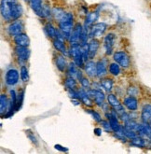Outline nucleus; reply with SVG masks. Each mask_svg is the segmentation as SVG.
I'll return each instance as SVG.
<instances>
[{
  "instance_id": "obj_1",
  "label": "nucleus",
  "mask_w": 151,
  "mask_h": 154,
  "mask_svg": "<svg viewBox=\"0 0 151 154\" xmlns=\"http://www.w3.org/2000/svg\"><path fill=\"white\" fill-rule=\"evenodd\" d=\"M0 8L3 20L8 23L20 19L23 14V8L18 0H1Z\"/></svg>"
},
{
  "instance_id": "obj_2",
  "label": "nucleus",
  "mask_w": 151,
  "mask_h": 154,
  "mask_svg": "<svg viewBox=\"0 0 151 154\" xmlns=\"http://www.w3.org/2000/svg\"><path fill=\"white\" fill-rule=\"evenodd\" d=\"M59 23V30L63 34L65 39L69 40L70 35L74 29V16L72 13L66 12L65 16L58 22Z\"/></svg>"
},
{
  "instance_id": "obj_3",
  "label": "nucleus",
  "mask_w": 151,
  "mask_h": 154,
  "mask_svg": "<svg viewBox=\"0 0 151 154\" xmlns=\"http://www.w3.org/2000/svg\"><path fill=\"white\" fill-rule=\"evenodd\" d=\"M68 52H69V56L73 59L74 63L79 68L84 67L85 61L83 58L82 46L80 45V43L70 44V48L68 50Z\"/></svg>"
},
{
  "instance_id": "obj_4",
  "label": "nucleus",
  "mask_w": 151,
  "mask_h": 154,
  "mask_svg": "<svg viewBox=\"0 0 151 154\" xmlns=\"http://www.w3.org/2000/svg\"><path fill=\"white\" fill-rule=\"evenodd\" d=\"M113 59L123 68H128L131 66V57L126 51H119L114 52Z\"/></svg>"
},
{
  "instance_id": "obj_5",
  "label": "nucleus",
  "mask_w": 151,
  "mask_h": 154,
  "mask_svg": "<svg viewBox=\"0 0 151 154\" xmlns=\"http://www.w3.org/2000/svg\"><path fill=\"white\" fill-rule=\"evenodd\" d=\"M87 93H88V95L92 99V101L94 102L96 106H98L100 107L103 106V105L104 104V100H105V95L102 92L101 89L92 88V89L88 90Z\"/></svg>"
},
{
  "instance_id": "obj_6",
  "label": "nucleus",
  "mask_w": 151,
  "mask_h": 154,
  "mask_svg": "<svg viewBox=\"0 0 151 154\" xmlns=\"http://www.w3.org/2000/svg\"><path fill=\"white\" fill-rule=\"evenodd\" d=\"M106 100H107V104L113 108V109L116 110V112L118 113L119 117L125 112V109H124V106L119 102V98L115 95L112 93H109L106 96Z\"/></svg>"
},
{
  "instance_id": "obj_7",
  "label": "nucleus",
  "mask_w": 151,
  "mask_h": 154,
  "mask_svg": "<svg viewBox=\"0 0 151 154\" xmlns=\"http://www.w3.org/2000/svg\"><path fill=\"white\" fill-rule=\"evenodd\" d=\"M23 29H24L23 22L20 19H18L16 21L11 22L10 24H8L7 31L10 35H11V37H15V35H17L23 33Z\"/></svg>"
},
{
  "instance_id": "obj_8",
  "label": "nucleus",
  "mask_w": 151,
  "mask_h": 154,
  "mask_svg": "<svg viewBox=\"0 0 151 154\" xmlns=\"http://www.w3.org/2000/svg\"><path fill=\"white\" fill-rule=\"evenodd\" d=\"M106 29H107V25H106L104 23H94L90 28V33H89V35L92 37V38H100L104 34Z\"/></svg>"
},
{
  "instance_id": "obj_9",
  "label": "nucleus",
  "mask_w": 151,
  "mask_h": 154,
  "mask_svg": "<svg viewBox=\"0 0 151 154\" xmlns=\"http://www.w3.org/2000/svg\"><path fill=\"white\" fill-rule=\"evenodd\" d=\"M20 76L21 75H19V72H18V70H16L14 68L8 69L6 72V75H5V82H6V84L8 85V86L16 85L18 82H19Z\"/></svg>"
},
{
  "instance_id": "obj_10",
  "label": "nucleus",
  "mask_w": 151,
  "mask_h": 154,
  "mask_svg": "<svg viewBox=\"0 0 151 154\" xmlns=\"http://www.w3.org/2000/svg\"><path fill=\"white\" fill-rule=\"evenodd\" d=\"M115 43H116V35H115L113 33H109L104 37V47L105 50V54L107 56L111 55V54L113 53Z\"/></svg>"
},
{
  "instance_id": "obj_11",
  "label": "nucleus",
  "mask_w": 151,
  "mask_h": 154,
  "mask_svg": "<svg viewBox=\"0 0 151 154\" xmlns=\"http://www.w3.org/2000/svg\"><path fill=\"white\" fill-rule=\"evenodd\" d=\"M14 52H15L16 58L19 60V62L22 63V64L27 62L30 57V51L28 47L16 46L14 49Z\"/></svg>"
},
{
  "instance_id": "obj_12",
  "label": "nucleus",
  "mask_w": 151,
  "mask_h": 154,
  "mask_svg": "<svg viewBox=\"0 0 151 154\" xmlns=\"http://www.w3.org/2000/svg\"><path fill=\"white\" fill-rule=\"evenodd\" d=\"M84 30V27L79 23H76L74 26V29L72 31V34L70 35L69 42L70 44H74V43H80V39L82 37V33Z\"/></svg>"
},
{
  "instance_id": "obj_13",
  "label": "nucleus",
  "mask_w": 151,
  "mask_h": 154,
  "mask_svg": "<svg viewBox=\"0 0 151 154\" xmlns=\"http://www.w3.org/2000/svg\"><path fill=\"white\" fill-rule=\"evenodd\" d=\"M100 48V41L97 38H92L88 44V53H89V59H94L96 56V53L98 52Z\"/></svg>"
},
{
  "instance_id": "obj_14",
  "label": "nucleus",
  "mask_w": 151,
  "mask_h": 154,
  "mask_svg": "<svg viewBox=\"0 0 151 154\" xmlns=\"http://www.w3.org/2000/svg\"><path fill=\"white\" fill-rule=\"evenodd\" d=\"M84 71L85 74L91 79H94L97 77V70H96V63L92 60L87 61L84 65Z\"/></svg>"
},
{
  "instance_id": "obj_15",
  "label": "nucleus",
  "mask_w": 151,
  "mask_h": 154,
  "mask_svg": "<svg viewBox=\"0 0 151 154\" xmlns=\"http://www.w3.org/2000/svg\"><path fill=\"white\" fill-rule=\"evenodd\" d=\"M123 106H125L130 111H136L138 108V100L134 96H127L123 99Z\"/></svg>"
},
{
  "instance_id": "obj_16",
  "label": "nucleus",
  "mask_w": 151,
  "mask_h": 154,
  "mask_svg": "<svg viewBox=\"0 0 151 154\" xmlns=\"http://www.w3.org/2000/svg\"><path fill=\"white\" fill-rule=\"evenodd\" d=\"M13 41L16 44V46L28 47L30 44V39L28 38V35L24 33H21L19 35H15V37H13Z\"/></svg>"
},
{
  "instance_id": "obj_17",
  "label": "nucleus",
  "mask_w": 151,
  "mask_h": 154,
  "mask_svg": "<svg viewBox=\"0 0 151 154\" xmlns=\"http://www.w3.org/2000/svg\"><path fill=\"white\" fill-rule=\"evenodd\" d=\"M55 65L60 72H65L67 67V63L65 57L63 53H56L55 56Z\"/></svg>"
},
{
  "instance_id": "obj_18",
  "label": "nucleus",
  "mask_w": 151,
  "mask_h": 154,
  "mask_svg": "<svg viewBox=\"0 0 151 154\" xmlns=\"http://www.w3.org/2000/svg\"><path fill=\"white\" fill-rule=\"evenodd\" d=\"M28 1L32 8V10L35 11V13L40 17H43L44 5L42 3V0H28Z\"/></svg>"
},
{
  "instance_id": "obj_19",
  "label": "nucleus",
  "mask_w": 151,
  "mask_h": 154,
  "mask_svg": "<svg viewBox=\"0 0 151 154\" xmlns=\"http://www.w3.org/2000/svg\"><path fill=\"white\" fill-rule=\"evenodd\" d=\"M96 70H97V78L102 79L107 75V68H106L105 62L102 59L96 62Z\"/></svg>"
},
{
  "instance_id": "obj_20",
  "label": "nucleus",
  "mask_w": 151,
  "mask_h": 154,
  "mask_svg": "<svg viewBox=\"0 0 151 154\" xmlns=\"http://www.w3.org/2000/svg\"><path fill=\"white\" fill-rule=\"evenodd\" d=\"M98 16H99V14L96 11H92V12L88 13V15L86 16L85 22H84V28H86L87 30L90 29L91 27L94 24L95 21H97V19H98Z\"/></svg>"
},
{
  "instance_id": "obj_21",
  "label": "nucleus",
  "mask_w": 151,
  "mask_h": 154,
  "mask_svg": "<svg viewBox=\"0 0 151 154\" xmlns=\"http://www.w3.org/2000/svg\"><path fill=\"white\" fill-rule=\"evenodd\" d=\"M141 120L144 123H149L151 120V105L146 104L143 106L141 111Z\"/></svg>"
},
{
  "instance_id": "obj_22",
  "label": "nucleus",
  "mask_w": 151,
  "mask_h": 154,
  "mask_svg": "<svg viewBox=\"0 0 151 154\" xmlns=\"http://www.w3.org/2000/svg\"><path fill=\"white\" fill-rule=\"evenodd\" d=\"M113 84L114 81L112 78L109 77H104L102 79H100V85L102 88H104V90L106 93H111V91L113 89Z\"/></svg>"
},
{
  "instance_id": "obj_23",
  "label": "nucleus",
  "mask_w": 151,
  "mask_h": 154,
  "mask_svg": "<svg viewBox=\"0 0 151 154\" xmlns=\"http://www.w3.org/2000/svg\"><path fill=\"white\" fill-rule=\"evenodd\" d=\"M52 44H53V47H54V49L61 52V53H63L64 55H67V54H69L66 47H65V44L64 42V40H61V39H58V38H54L52 40Z\"/></svg>"
},
{
  "instance_id": "obj_24",
  "label": "nucleus",
  "mask_w": 151,
  "mask_h": 154,
  "mask_svg": "<svg viewBox=\"0 0 151 154\" xmlns=\"http://www.w3.org/2000/svg\"><path fill=\"white\" fill-rule=\"evenodd\" d=\"M65 87L67 90H78V84L76 80V78L68 76L65 79Z\"/></svg>"
},
{
  "instance_id": "obj_25",
  "label": "nucleus",
  "mask_w": 151,
  "mask_h": 154,
  "mask_svg": "<svg viewBox=\"0 0 151 154\" xmlns=\"http://www.w3.org/2000/svg\"><path fill=\"white\" fill-rule=\"evenodd\" d=\"M108 73L113 77H118L120 74V66L115 61L110 63L108 66Z\"/></svg>"
},
{
  "instance_id": "obj_26",
  "label": "nucleus",
  "mask_w": 151,
  "mask_h": 154,
  "mask_svg": "<svg viewBox=\"0 0 151 154\" xmlns=\"http://www.w3.org/2000/svg\"><path fill=\"white\" fill-rule=\"evenodd\" d=\"M8 103H10V101L8 100L7 94H1V95H0V113H1L2 117H3L4 113L8 111L7 109H8Z\"/></svg>"
},
{
  "instance_id": "obj_27",
  "label": "nucleus",
  "mask_w": 151,
  "mask_h": 154,
  "mask_svg": "<svg viewBox=\"0 0 151 154\" xmlns=\"http://www.w3.org/2000/svg\"><path fill=\"white\" fill-rule=\"evenodd\" d=\"M44 29H45L46 34L49 35V37H50V38H52V39L56 38V37H57V31H58V30H57L51 23H48L45 25V27H44Z\"/></svg>"
},
{
  "instance_id": "obj_28",
  "label": "nucleus",
  "mask_w": 151,
  "mask_h": 154,
  "mask_svg": "<svg viewBox=\"0 0 151 154\" xmlns=\"http://www.w3.org/2000/svg\"><path fill=\"white\" fill-rule=\"evenodd\" d=\"M131 144L132 146H135L138 148H144V147H146V140L144 139V137H140V135H137L136 137L131 139Z\"/></svg>"
},
{
  "instance_id": "obj_29",
  "label": "nucleus",
  "mask_w": 151,
  "mask_h": 154,
  "mask_svg": "<svg viewBox=\"0 0 151 154\" xmlns=\"http://www.w3.org/2000/svg\"><path fill=\"white\" fill-rule=\"evenodd\" d=\"M65 13H66V12L63 10V8H54L52 10V11H51V14H52L53 16H54V18H55V19H56L58 22L65 16Z\"/></svg>"
},
{
  "instance_id": "obj_30",
  "label": "nucleus",
  "mask_w": 151,
  "mask_h": 154,
  "mask_svg": "<svg viewBox=\"0 0 151 154\" xmlns=\"http://www.w3.org/2000/svg\"><path fill=\"white\" fill-rule=\"evenodd\" d=\"M20 75H21V79L23 82H27L29 80V73H28V68L26 67L24 65L21 66L20 69Z\"/></svg>"
},
{
  "instance_id": "obj_31",
  "label": "nucleus",
  "mask_w": 151,
  "mask_h": 154,
  "mask_svg": "<svg viewBox=\"0 0 151 154\" xmlns=\"http://www.w3.org/2000/svg\"><path fill=\"white\" fill-rule=\"evenodd\" d=\"M127 94L130 95V96H134V97H136L139 94V89L136 86L130 85L127 88Z\"/></svg>"
},
{
  "instance_id": "obj_32",
  "label": "nucleus",
  "mask_w": 151,
  "mask_h": 154,
  "mask_svg": "<svg viewBox=\"0 0 151 154\" xmlns=\"http://www.w3.org/2000/svg\"><path fill=\"white\" fill-rule=\"evenodd\" d=\"M79 82L81 84V87L84 88L86 91L90 90L92 88V84L90 82V80H89V79H87L86 77H83L80 80H79Z\"/></svg>"
},
{
  "instance_id": "obj_33",
  "label": "nucleus",
  "mask_w": 151,
  "mask_h": 154,
  "mask_svg": "<svg viewBox=\"0 0 151 154\" xmlns=\"http://www.w3.org/2000/svg\"><path fill=\"white\" fill-rule=\"evenodd\" d=\"M87 111L93 117V119H94L96 122H101V121H102V117H101V115H100L98 112L95 111V110H93V109H88Z\"/></svg>"
},
{
  "instance_id": "obj_34",
  "label": "nucleus",
  "mask_w": 151,
  "mask_h": 154,
  "mask_svg": "<svg viewBox=\"0 0 151 154\" xmlns=\"http://www.w3.org/2000/svg\"><path fill=\"white\" fill-rule=\"evenodd\" d=\"M101 123H102V125H103V127L105 129V131H110V132H113V130H112V128H111V126H110V123H109V122H108V120L107 121H101Z\"/></svg>"
},
{
  "instance_id": "obj_35",
  "label": "nucleus",
  "mask_w": 151,
  "mask_h": 154,
  "mask_svg": "<svg viewBox=\"0 0 151 154\" xmlns=\"http://www.w3.org/2000/svg\"><path fill=\"white\" fill-rule=\"evenodd\" d=\"M26 134H27L28 138H29V139H30L34 144H35V145L38 144V140H37V138H35V135H34V134H32V133L28 130V131H26Z\"/></svg>"
},
{
  "instance_id": "obj_36",
  "label": "nucleus",
  "mask_w": 151,
  "mask_h": 154,
  "mask_svg": "<svg viewBox=\"0 0 151 154\" xmlns=\"http://www.w3.org/2000/svg\"><path fill=\"white\" fill-rule=\"evenodd\" d=\"M55 149H60V150H62V151H67V150H68L67 149H64V147L60 146V145H55Z\"/></svg>"
},
{
  "instance_id": "obj_37",
  "label": "nucleus",
  "mask_w": 151,
  "mask_h": 154,
  "mask_svg": "<svg viewBox=\"0 0 151 154\" xmlns=\"http://www.w3.org/2000/svg\"><path fill=\"white\" fill-rule=\"evenodd\" d=\"M101 133H102V129L101 128H95L94 129V134L96 135H101Z\"/></svg>"
},
{
  "instance_id": "obj_38",
  "label": "nucleus",
  "mask_w": 151,
  "mask_h": 154,
  "mask_svg": "<svg viewBox=\"0 0 151 154\" xmlns=\"http://www.w3.org/2000/svg\"><path fill=\"white\" fill-rule=\"evenodd\" d=\"M148 138H149V140L151 141V131H150V134H149V135H148Z\"/></svg>"
},
{
  "instance_id": "obj_39",
  "label": "nucleus",
  "mask_w": 151,
  "mask_h": 154,
  "mask_svg": "<svg viewBox=\"0 0 151 154\" xmlns=\"http://www.w3.org/2000/svg\"><path fill=\"white\" fill-rule=\"evenodd\" d=\"M25 1H27V0H25Z\"/></svg>"
}]
</instances>
